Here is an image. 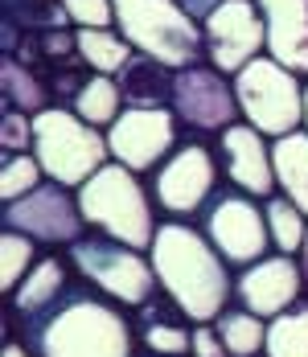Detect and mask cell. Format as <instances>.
<instances>
[{
  "mask_svg": "<svg viewBox=\"0 0 308 357\" xmlns=\"http://www.w3.org/2000/svg\"><path fill=\"white\" fill-rule=\"evenodd\" d=\"M202 33L210 66L230 78L259 54H267V21L255 0H222L202 21Z\"/></svg>",
  "mask_w": 308,
  "mask_h": 357,
  "instance_id": "13",
  "label": "cell"
},
{
  "mask_svg": "<svg viewBox=\"0 0 308 357\" xmlns=\"http://www.w3.org/2000/svg\"><path fill=\"white\" fill-rule=\"evenodd\" d=\"M78 41V58L91 66V74H119L128 62H132V41L119 33L115 25L111 29H78L74 33Z\"/></svg>",
  "mask_w": 308,
  "mask_h": 357,
  "instance_id": "22",
  "label": "cell"
},
{
  "mask_svg": "<svg viewBox=\"0 0 308 357\" xmlns=\"http://www.w3.org/2000/svg\"><path fill=\"white\" fill-rule=\"evenodd\" d=\"M218 189V156L202 140L177 144L173 156L152 173V197L173 218H193Z\"/></svg>",
  "mask_w": 308,
  "mask_h": 357,
  "instance_id": "11",
  "label": "cell"
},
{
  "mask_svg": "<svg viewBox=\"0 0 308 357\" xmlns=\"http://www.w3.org/2000/svg\"><path fill=\"white\" fill-rule=\"evenodd\" d=\"M0 222L8 230L29 234L41 247H70L91 230L87 218H82V206H78V189L58 185V181H41L34 193H25L17 202H4Z\"/></svg>",
  "mask_w": 308,
  "mask_h": 357,
  "instance_id": "9",
  "label": "cell"
},
{
  "mask_svg": "<svg viewBox=\"0 0 308 357\" xmlns=\"http://www.w3.org/2000/svg\"><path fill=\"white\" fill-rule=\"evenodd\" d=\"M202 230L230 267H251V263L267 259L275 250L272 230H267V214H263V202H255V197L242 193V189L214 193V197H210Z\"/></svg>",
  "mask_w": 308,
  "mask_h": 357,
  "instance_id": "8",
  "label": "cell"
},
{
  "mask_svg": "<svg viewBox=\"0 0 308 357\" xmlns=\"http://www.w3.org/2000/svg\"><path fill=\"white\" fill-rule=\"evenodd\" d=\"M267 21V54L308 78V0H255Z\"/></svg>",
  "mask_w": 308,
  "mask_h": 357,
  "instance_id": "16",
  "label": "cell"
},
{
  "mask_svg": "<svg viewBox=\"0 0 308 357\" xmlns=\"http://www.w3.org/2000/svg\"><path fill=\"white\" fill-rule=\"evenodd\" d=\"M62 8L78 29H111L115 25V4L111 0H62Z\"/></svg>",
  "mask_w": 308,
  "mask_h": 357,
  "instance_id": "30",
  "label": "cell"
},
{
  "mask_svg": "<svg viewBox=\"0 0 308 357\" xmlns=\"http://www.w3.org/2000/svg\"><path fill=\"white\" fill-rule=\"evenodd\" d=\"M305 132H308V78H305Z\"/></svg>",
  "mask_w": 308,
  "mask_h": 357,
  "instance_id": "35",
  "label": "cell"
},
{
  "mask_svg": "<svg viewBox=\"0 0 308 357\" xmlns=\"http://www.w3.org/2000/svg\"><path fill=\"white\" fill-rule=\"evenodd\" d=\"M259 357H267V354H259Z\"/></svg>",
  "mask_w": 308,
  "mask_h": 357,
  "instance_id": "36",
  "label": "cell"
},
{
  "mask_svg": "<svg viewBox=\"0 0 308 357\" xmlns=\"http://www.w3.org/2000/svg\"><path fill=\"white\" fill-rule=\"evenodd\" d=\"M218 4H222V0H181V8H185V13H189L198 25H202V21L214 13V8H218Z\"/></svg>",
  "mask_w": 308,
  "mask_h": 357,
  "instance_id": "32",
  "label": "cell"
},
{
  "mask_svg": "<svg viewBox=\"0 0 308 357\" xmlns=\"http://www.w3.org/2000/svg\"><path fill=\"white\" fill-rule=\"evenodd\" d=\"M66 259L74 263V271L82 275V284H91L95 291H103L107 300L124 304V308H140L156 296V271L148 250L124 247L107 234H82L78 243L66 247Z\"/></svg>",
  "mask_w": 308,
  "mask_h": 357,
  "instance_id": "6",
  "label": "cell"
},
{
  "mask_svg": "<svg viewBox=\"0 0 308 357\" xmlns=\"http://www.w3.org/2000/svg\"><path fill=\"white\" fill-rule=\"evenodd\" d=\"M34 156L45 169V181L82 189L111 160L107 132L87 123L74 107H45L34 115Z\"/></svg>",
  "mask_w": 308,
  "mask_h": 357,
  "instance_id": "4",
  "label": "cell"
},
{
  "mask_svg": "<svg viewBox=\"0 0 308 357\" xmlns=\"http://www.w3.org/2000/svg\"><path fill=\"white\" fill-rule=\"evenodd\" d=\"M140 341H144V349L156 357H185L193 349V328H189V317L181 312V304L173 300V296H152L148 304H140Z\"/></svg>",
  "mask_w": 308,
  "mask_h": 357,
  "instance_id": "18",
  "label": "cell"
},
{
  "mask_svg": "<svg viewBox=\"0 0 308 357\" xmlns=\"http://www.w3.org/2000/svg\"><path fill=\"white\" fill-rule=\"evenodd\" d=\"M267 357H308V300L267 321Z\"/></svg>",
  "mask_w": 308,
  "mask_h": 357,
  "instance_id": "25",
  "label": "cell"
},
{
  "mask_svg": "<svg viewBox=\"0 0 308 357\" xmlns=\"http://www.w3.org/2000/svg\"><path fill=\"white\" fill-rule=\"evenodd\" d=\"M70 107L78 111L87 123H95V128L107 132L128 103H124V91H119V78H115V74H87L82 86L74 91Z\"/></svg>",
  "mask_w": 308,
  "mask_h": 357,
  "instance_id": "21",
  "label": "cell"
},
{
  "mask_svg": "<svg viewBox=\"0 0 308 357\" xmlns=\"http://www.w3.org/2000/svg\"><path fill=\"white\" fill-rule=\"evenodd\" d=\"M235 95L242 119L272 140L305 128V78L275 62L272 54H259L235 74Z\"/></svg>",
  "mask_w": 308,
  "mask_h": 357,
  "instance_id": "7",
  "label": "cell"
},
{
  "mask_svg": "<svg viewBox=\"0 0 308 357\" xmlns=\"http://www.w3.org/2000/svg\"><path fill=\"white\" fill-rule=\"evenodd\" d=\"M263 214H267V230H272V247L279 255H300L305 247V234H308V214L288 202L284 193H272L263 202Z\"/></svg>",
  "mask_w": 308,
  "mask_h": 357,
  "instance_id": "24",
  "label": "cell"
},
{
  "mask_svg": "<svg viewBox=\"0 0 308 357\" xmlns=\"http://www.w3.org/2000/svg\"><path fill=\"white\" fill-rule=\"evenodd\" d=\"M189 357H230V349L222 345L214 324H193V349H189Z\"/></svg>",
  "mask_w": 308,
  "mask_h": 357,
  "instance_id": "31",
  "label": "cell"
},
{
  "mask_svg": "<svg viewBox=\"0 0 308 357\" xmlns=\"http://www.w3.org/2000/svg\"><path fill=\"white\" fill-rule=\"evenodd\" d=\"M152 357H156V354H152Z\"/></svg>",
  "mask_w": 308,
  "mask_h": 357,
  "instance_id": "37",
  "label": "cell"
},
{
  "mask_svg": "<svg viewBox=\"0 0 308 357\" xmlns=\"http://www.w3.org/2000/svg\"><path fill=\"white\" fill-rule=\"evenodd\" d=\"M235 296H239L242 308H251L255 317L272 321L279 312H288L292 304L305 300V275H300V263L296 255H267L251 267H242L239 280H235Z\"/></svg>",
  "mask_w": 308,
  "mask_h": 357,
  "instance_id": "14",
  "label": "cell"
},
{
  "mask_svg": "<svg viewBox=\"0 0 308 357\" xmlns=\"http://www.w3.org/2000/svg\"><path fill=\"white\" fill-rule=\"evenodd\" d=\"M70 259H58V255H41L37 259V267L25 275V284L17 287L13 296H8V324L25 321L34 324L41 321L62 296L70 291Z\"/></svg>",
  "mask_w": 308,
  "mask_h": 357,
  "instance_id": "17",
  "label": "cell"
},
{
  "mask_svg": "<svg viewBox=\"0 0 308 357\" xmlns=\"http://www.w3.org/2000/svg\"><path fill=\"white\" fill-rule=\"evenodd\" d=\"M0 148H4V156L34 152V115H29V111L4 107V119H0Z\"/></svg>",
  "mask_w": 308,
  "mask_h": 357,
  "instance_id": "29",
  "label": "cell"
},
{
  "mask_svg": "<svg viewBox=\"0 0 308 357\" xmlns=\"http://www.w3.org/2000/svg\"><path fill=\"white\" fill-rule=\"evenodd\" d=\"M272 165H275V185L288 202H296L308 214V132L296 128L288 136L272 140Z\"/></svg>",
  "mask_w": 308,
  "mask_h": 357,
  "instance_id": "20",
  "label": "cell"
},
{
  "mask_svg": "<svg viewBox=\"0 0 308 357\" xmlns=\"http://www.w3.org/2000/svg\"><path fill=\"white\" fill-rule=\"evenodd\" d=\"M37 247L29 234H21V230H8L4 226V234H0V287H4V296H13L17 287L25 284V275L37 267Z\"/></svg>",
  "mask_w": 308,
  "mask_h": 357,
  "instance_id": "26",
  "label": "cell"
},
{
  "mask_svg": "<svg viewBox=\"0 0 308 357\" xmlns=\"http://www.w3.org/2000/svg\"><path fill=\"white\" fill-rule=\"evenodd\" d=\"M177 128L181 119L173 107H124L119 119L107 128V148L111 160H119L132 173H156L177 148Z\"/></svg>",
  "mask_w": 308,
  "mask_h": 357,
  "instance_id": "12",
  "label": "cell"
},
{
  "mask_svg": "<svg viewBox=\"0 0 308 357\" xmlns=\"http://www.w3.org/2000/svg\"><path fill=\"white\" fill-rule=\"evenodd\" d=\"M111 4H115V29L132 41L136 54H148L173 70L202 62L205 33L181 8V0H111Z\"/></svg>",
  "mask_w": 308,
  "mask_h": 357,
  "instance_id": "5",
  "label": "cell"
},
{
  "mask_svg": "<svg viewBox=\"0 0 308 357\" xmlns=\"http://www.w3.org/2000/svg\"><path fill=\"white\" fill-rule=\"evenodd\" d=\"M169 107L189 132H214V136L242 119L239 95H235V78L214 70L210 62H193V66L173 74Z\"/></svg>",
  "mask_w": 308,
  "mask_h": 357,
  "instance_id": "10",
  "label": "cell"
},
{
  "mask_svg": "<svg viewBox=\"0 0 308 357\" xmlns=\"http://www.w3.org/2000/svg\"><path fill=\"white\" fill-rule=\"evenodd\" d=\"M0 357H34V349L29 345H21V341H4V354Z\"/></svg>",
  "mask_w": 308,
  "mask_h": 357,
  "instance_id": "33",
  "label": "cell"
},
{
  "mask_svg": "<svg viewBox=\"0 0 308 357\" xmlns=\"http://www.w3.org/2000/svg\"><path fill=\"white\" fill-rule=\"evenodd\" d=\"M78 206L91 230L124 247L148 250L156 238V214H152V189H144L140 173L124 169L119 160H107L95 177L78 189Z\"/></svg>",
  "mask_w": 308,
  "mask_h": 357,
  "instance_id": "3",
  "label": "cell"
},
{
  "mask_svg": "<svg viewBox=\"0 0 308 357\" xmlns=\"http://www.w3.org/2000/svg\"><path fill=\"white\" fill-rule=\"evenodd\" d=\"M4 107H21V111H29V115L50 107V91L29 70V62L4 58Z\"/></svg>",
  "mask_w": 308,
  "mask_h": 357,
  "instance_id": "27",
  "label": "cell"
},
{
  "mask_svg": "<svg viewBox=\"0 0 308 357\" xmlns=\"http://www.w3.org/2000/svg\"><path fill=\"white\" fill-rule=\"evenodd\" d=\"M173 66L148 58V54H132V62L115 74L124 103L128 107H169L173 103Z\"/></svg>",
  "mask_w": 308,
  "mask_h": 357,
  "instance_id": "19",
  "label": "cell"
},
{
  "mask_svg": "<svg viewBox=\"0 0 308 357\" xmlns=\"http://www.w3.org/2000/svg\"><path fill=\"white\" fill-rule=\"evenodd\" d=\"M218 156H222V169L235 189L267 202L272 193H279L275 185V165H272V140L263 132H255L247 119L230 123L226 132H218Z\"/></svg>",
  "mask_w": 308,
  "mask_h": 357,
  "instance_id": "15",
  "label": "cell"
},
{
  "mask_svg": "<svg viewBox=\"0 0 308 357\" xmlns=\"http://www.w3.org/2000/svg\"><path fill=\"white\" fill-rule=\"evenodd\" d=\"M41 181H45V169H41V160L34 152L4 156V165H0V202H17V197L34 193Z\"/></svg>",
  "mask_w": 308,
  "mask_h": 357,
  "instance_id": "28",
  "label": "cell"
},
{
  "mask_svg": "<svg viewBox=\"0 0 308 357\" xmlns=\"http://www.w3.org/2000/svg\"><path fill=\"white\" fill-rule=\"evenodd\" d=\"M296 263H300V275H305V300H308V234H305V247L296 255Z\"/></svg>",
  "mask_w": 308,
  "mask_h": 357,
  "instance_id": "34",
  "label": "cell"
},
{
  "mask_svg": "<svg viewBox=\"0 0 308 357\" xmlns=\"http://www.w3.org/2000/svg\"><path fill=\"white\" fill-rule=\"evenodd\" d=\"M148 259H152L161 291L173 296L193 324H214L235 296V280L226 271L230 263L205 238V230L181 222V218L156 226Z\"/></svg>",
  "mask_w": 308,
  "mask_h": 357,
  "instance_id": "1",
  "label": "cell"
},
{
  "mask_svg": "<svg viewBox=\"0 0 308 357\" xmlns=\"http://www.w3.org/2000/svg\"><path fill=\"white\" fill-rule=\"evenodd\" d=\"M214 328H218L222 345L230 349V357H259L267 345V321L242 304H226L222 317L214 321Z\"/></svg>",
  "mask_w": 308,
  "mask_h": 357,
  "instance_id": "23",
  "label": "cell"
},
{
  "mask_svg": "<svg viewBox=\"0 0 308 357\" xmlns=\"http://www.w3.org/2000/svg\"><path fill=\"white\" fill-rule=\"evenodd\" d=\"M25 328L34 357H132L136 333V324L124 317V304L87 287H70L41 321Z\"/></svg>",
  "mask_w": 308,
  "mask_h": 357,
  "instance_id": "2",
  "label": "cell"
}]
</instances>
